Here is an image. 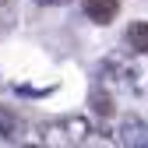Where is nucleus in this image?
Here are the masks:
<instances>
[{"mask_svg":"<svg viewBox=\"0 0 148 148\" xmlns=\"http://www.w3.org/2000/svg\"><path fill=\"white\" fill-rule=\"evenodd\" d=\"M109 141L127 145V148H141V145H148V123H141L138 116H123L116 123V134L109 138Z\"/></svg>","mask_w":148,"mask_h":148,"instance_id":"f257e3e1","label":"nucleus"},{"mask_svg":"<svg viewBox=\"0 0 148 148\" xmlns=\"http://www.w3.org/2000/svg\"><path fill=\"white\" fill-rule=\"evenodd\" d=\"M60 131H64V141L67 145H85L92 134H95V123H92L85 113H71L60 120Z\"/></svg>","mask_w":148,"mask_h":148,"instance_id":"f03ea898","label":"nucleus"},{"mask_svg":"<svg viewBox=\"0 0 148 148\" xmlns=\"http://www.w3.org/2000/svg\"><path fill=\"white\" fill-rule=\"evenodd\" d=\"M81 7L95 25H109L120 11V0H81Z\"/></svg>","mask_w":148,"mask_h":148,"instance_id":"7ed1b4c3","label":"nucleus"},{"mask_svg":"<svg viewBox=\"0 0 148 148\" xmlns=\"http://www.w3.org/2000/svg\"><path fill=\"white\" fill-rule=\"evenodd\" d=\"M123 42L131 53H148V21H131L127 25V35H123Z\"/></svg>","mask_w":148,"mask_h":148,"instance_id":"20e7f679","label":"nucleus"},{"mask_svg":"<svg viewBox=\"0 0 148 148\" xmlns=\"http://www.w3.org/2000/svg\"><path fill=\"white\" fill-rule=\"evenodd\" d=\"M18 134H21V116L11 106H0V138L4 141H18Z\"/></svg>","mask_w":148,"mask_h":148,"instance_id":"39448f33","label":"nucleus"},{"mask_svg":"<svg viewBox=\"0 0 148 148\" xmlns=\"http://www.w3.org/2000/svg\"><path fill=\"white\" fill-rule=\"evenodd\" d=\"M88 102H92V109H95L99 116H109V113H113V95H109V92H106L102 85H95V88H92Z\"/></svg>","mask_w":148,"mask_h":148,"instance_id":"423d86ee","label":"nucleus"},{"mask_svg":"<svg viewBox=\"0 0 148 148\" xmlns=\"http://www.w3.org/2000/svg\"><path fill=\"white\" fill-rule=\"evenodd\" d=\"M39 141H42V145H67V141H64V131H60V120L42 123V127H39Z\"/></svg>","mask_w":148,"mask_h":148,"instance_id":"0eeeda50","label":"nucleus"},{"mask_svg":"<svg viewBox=\"0 0 148 148\" xmlns=\"http://www.w3.org/2000/svg\"><path fill=\"white\" fill-rule=\"evenodd\" d=\"M35 4H42V7H64V4H71V0H35Z\"/></svg>","mask_w":148,"mask_h":148,"instance_id":"6e6552de","label":"nucleus"},{"mask_svg":"<svg viewBox=\"0 0 148 148\" xmlns=\"http://www.w3.org/2000/svg\"><path fill=\"white\" fill-rule=\"evenodd\" d=\"M0 32H4V18H0Z\"/></svg>","mask_w":148,"mask_h":148,"instance_id":"1a4fd4ad","label":"nucleus"},{"mask_svg":"<svg viewBox=\"0 0 148 148\" xmlns=\"http://www.w3.org/2000/svg\"><path fill=\"white\" fill-rule=\"evenodd\" d=\"M4 4H7V0H0V7H4Z\"/></svg>","mask_w":148,"mask_h":148,"instance_id":"9d476101","label":"nucleus"}]
</instances>
